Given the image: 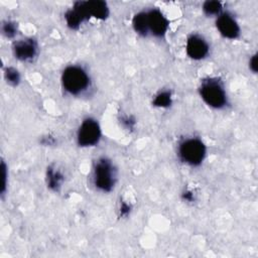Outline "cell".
Segmentation results:
<instances>
[{
    "label": "cell",
    "instance_id": "1",
    "mask_svg": "<svg viewBox=\"0 0 258 258\" xmlns=\"http://www.w3.org/2000/svg\"><path fill=\"white\" fill-rule=\"evenodd\" d=\"M63 90L73 96H78L86 92L91 84L87 71L80 66H69L62 73L60 78Z\"/></svg>",
    "mask_w": 258,
    "mask_h": 258
},
{
    "label": "cell",
    "instance_id": "2",
    "mask_svg": "<svg viewBox=\"0 0 258 258\" xmlns=\"http://www.w3.org/2000/svg\"><path fill=\"white\" fill-rule=\"evenodd\" d=\"M199 94L202 100L213 109H223L228 103L224 84L218 78H208L201 82Z\"/></svg>",
    "mask_w": 258,
    "mask_h": 258
},
{
    "label": "cell",
    "instance_id": "3",
    "mask_svg": "<svg viewBox=\"0 0 258 258\" xmlns=\"http://www.w3.org/2000/svg\"><path fill=\"white\" fill-rule=\"evenodd\" d=\"M117 172L113 162L107 157H100L93 167V183L102 192H110L116 184Z\"/></svg>",
    "mask_w": 258,
    "mask_h": 258
},
{
    "label": "cell",
    "instance_id": "4",
    "mask_svg": "<svg viewBox=\"0 0 258 258\" xmlns=\"http://www.w3.org/2000/svg\"><path fill=\"white\" fill-rule=\"evenodd\" d=\"M207 148L204 142L198 137H188L178 144L177 155L183 163L189 166H199L206 158Z\"/></svg>",
    "mask_w": 258,
    "mask_h": 258
},
{
    "label": "cell",
    "instance_id": "5",
    "mask_svg": "<svg viewBox=\"0 0 258 258\" xmlns=\"http://www.w3.org/2000/svg\"><path fill=\"white\" fill-rule=\"evenodd\" d=\"M102 137L99 122L94 118H86L80 124L77 131V143L81 147H93L97 145Z\"/></svg>",
    "mask_w": 258,
    "mask_h": 258
},
{
    "label": "cell",
    "instance_id": "6",
    "mask_svg": "<svg viewBox=\"0 0 258 258\" xmlns=\"http://www.w3.org/2000/svg\"><path fill=\"white\" fill-rule=\"evenodd\" d=\"M146 15L149 34L157 38L163 37L169 27V21L166 16L157 8L146 11Z\"/></svg>",
    "mask_w": 258,
    "mask_h": 258
},
{
    "label": "cell",
    "instance_id": "7",
    "mask_svg": "<svg viewBox=\"0 0 258 258\" xmlns=\"http://www.w3.org/2000/svg\"><path fill=\"white\" fill-rule=\"evenodd\" d=\"M12 52L14 57L19 61H32L38 53V44L33 38L20 39L13 43Z\"/></svg>",
    "mask_w": 258,
    "mask_h": 258
},
{
    "label": "cell",
    "instance_id": "8",
    "mask_svg": "<svg viewBox=\"0 0 258 258\" xmlns=\"http://www.w3.org/2000/svg\"><path fill=\"white\" fill-rule=\"evenodd\" d=\"M90 18L91 17L87 10L85 1L75 2L73 7L64 13V20L67 26L72 30L79 29L81 25Z\"/></svg>",
    "mask_w": 258,
    "mask_h": 258
},
{
    "label": "cell",
    "instance_id": "9",
    "mask_svg": "<svg viewBox=\"0 0 258 258\" xmlns=\"http://www.w3.org/2000/svg\"><path fill=\"white\" fill-rule=\"evenodd\" d=\"M209 43L203 36L191 34L187 37L185 42V52L189 58L194 60L204 59L209 54Z\"/></svg>",
    "mask_w": 258,
    "mask_h": 258
},
{
    "label": "cell",
    "instance_id": "10",
    "mask_svg": "<svg viewBox=\"0 0 258 258\" xmlns=\"http://www.w3.org/2000/svg\"><path fill=\"white\" fill-rule=\"evenodd\" d=\"M216 27L220 34L228 39H236L240 35V26L237 20L228 12H222L216 19Z\"/></svg>",
    "mask_w": 258,
    "mask_h": 258
},
{
    "label": "cell",
    "instance_id": "11",
    "mask_svg": "<svg viewBox=\"0 0 258 258\" xmlns=\"http://www.w3.org/2000/svg\"><path fill=\"white\" fill-rule=\"evenodd\" d=\"M63 181H64V175L62 171L54 164L48 165L45 171V182L47 187L51 191L57 192L61 188Z\"/></svg>",
    "mask_w": 258,
    "mask_h": 258
},
{
    "label": "cell",
    "instance_id": "12",
    "mask_svg": "<svg viewBox=\"0 0 258 258\" xmlns=\"http://www.w3.org/2000/svg\"><path fill=\"white\" fill-rule=\"evenodd\" d=\"M87 10L90 14V17L99 19V20H105L108 18L110 14L109 6L105 1L102 0H91V1H85Z\"/></svg>",
    "mask_w": 258,
    "mask_h": 258
},
{
    "label": "cell",
    "instance_id": "13",
    "mask_svg": "<svg viewBox=\"0 0 258 258\" xmlns=\"http://www.w3.org/2000/svg\"><path fill=\"white\" fill-rule=\"evenodd\" d=\"M132 27L138 35H141V36H148L149 35L146 11L138 12L133 16V18H132Z\"/></svg>",
    "mask_w": 258,
    "mask_h": 258
},
{
    "label": "cell",
    "instance_id": "14",
    "mask_svg": "<svg viewBox=\"0 0 258 258\" xmlns=\"http://www.w3.org/2000/svg\"><path fill=\"white\" fill-rule=\"evenodd\" d=\"M152 105L160 109L169 108L172 105V93L169 90L159 91L155 94L152 100Z\"/></svg>",
    "mask_w": 258,
    "mask_h": 258
},
{
    "label": "cell",
    "instance_id": "15",
    "mask_svg": "<svg viewBox=\"0 0 258 258\" xmlns=\"http://www.w3.org/2000/svg\"><path fill=\"white\" fill-rule=\"evenodd\" d=\"M203 11L207 16H219L223 12V5L220 1L209 0L203 4Z\"/></svg>",
    "mask_w": 258,
    "mask_h": 258
},
{
    "label": "cell",
    "instance_id": "16",
    "mask_svg": "<svg viewBox=\"0 0 258 258\" xmlns=\"http://www.w3.org/2000/svg\"><path fill=\"white\" fill-rule=\"evenodd\" d=\"M3 74H4V79L8 85L12 87H17L20 84V81H21L20 73L14 67H6L4 69Z\"/></svg>",
    "mask_w": 258,
    "mask_h": 258
},
{
    "label": "cell",
    "instance_id": "17",
    "mask_svg": "<svg viewBox=\"0 0 258 258\" xmlns=\"http://www.w3.org/2000/svg\"><path fill=\"white\" fill-rule=\"evenodd\" d=\"M17 30H18L17 24L14 21L5 20L2 23L1 31H2V34L6 38H13V37H15V35L17 34Z\"/></svg>",
    "mask_w": 258,
    "mask_h": 258
},
{
    "label": "cell",
    "instance_id": "18",
    "mask_svg": "<svg viewBox=\"0 0 258 258\" xmlns=\"http://www.w3.org/2000/svg\"><path fill=\"white\" fill-rule=\"evenodd\" d=\"M120 122L122 124V126L128 130V131H132L134 130L135 128V125H136V120L133 116H130V115H124L121 117L120 119Z\"/></svg>",
    "mask_w": 258,
    "mask_h": 258
},
{
    "label": "cell",
    "instance_id": "19",
    "mask_svg": "<svg viewBox=\"0 0 258 258\" xmlns=\"http://www.w3.org/2000/svg\"><path fill=\"white\" fill-rule=\"evenodd\" d=\"M132 211V207L130 204H128L125 201H121L119 204V208H118V215L120 218L124 219V218H128L131 214Z\"/></svg>",
    "mask_w": 258,
    "mask_h": 258
},
{
    "label": "cell",
    "instance_id": "20",
    "mask_svg": "<svg viewBox=\"0 0 258 258\" xmlns=\"http://www.w3.org/2000/svg\"><path fill=\"white\" fill-rule=\"evenodd\" d=\"M1 172H2V183H1L0 192H1V196H4L6 188H7V176H8L7 175V166H6V163L4 160L1 161Z\"/></svg>",
    "mask_w": 258,
    "mask_h": 258
},
{
    "label": "cell",
    "instance_id": "21",
    "mask_svg": "<svg viewBox=\"0 0 258 258\" xmlns=\"http://www.w3.org/2000/svg\"><path fill=\"white\" fill-rule=\"evenodd\" d=\"M181 200L186 203H194L196 202V194L191 189H185L181 194Z\"/></svg>",
    "mask_w": 258,
    "mask_h": 258
},
{
    "label": "cell",
    "instance_id": "22",
    "mask_svg": "<svg viewBox=\"0 0 258 258\" xmlns=\"http://www.w3.org/2000/svg\"><path fill=\"white\" fill-rule=\"evenodd\" d=\"M56 139L51 136V135H45V136H42L41 139H40V144L44 145V146H52L56 143Z\"/></svg>",
    "mask_w": 258,
    "mask_h": 258
},
{
    "label": "cell",
    "instance_id": "23",
    "mask_svg": "<svg viewBox=\"0 0 258 258\" xmlns=\"http://www.w3.org/2000/svg\"><path fill=\"white\" fill-rule=\"evenodd\" d=\"M258 60H257V53H254L249 59V69L253 74H256L258 71Z\"/></svg>",
    "mask_w": 258,
    "mask_h": 258
}]
</instances>
